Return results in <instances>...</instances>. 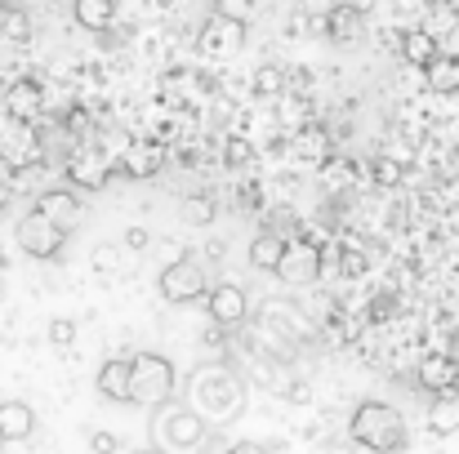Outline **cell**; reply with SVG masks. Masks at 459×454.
Listing matches in <instances>:
<instances>
[{
  "label": "cell",
  "instance_id": "obj_4",
  "mask_svg": "<svg viewBox=\"0 0 459 454\" xmlns=\"http://www.w3.org/2000/svg\"><path fill=\"white\" fill-rule=\"evenodd\" d=\"M156 290H160V299H165V303H174V307L205 299V295H210V281H205V263H196L192 254L174 259V263H169V268L160 272Z\"/></svg>",
  "mask_w": 459,
  "mask_h": 454
},
{
  "label": "cell",
  "instance_id": "obj_1",
  "mask_svg": "<svg viewBox=\"0 0 459 454\" xmlns=\"http://www.w3.org/2000/svg\"><path fill=\"white\" fill-rule=\"evenodd\" d=\"M348 433H352L357 446H366L375 454H397L406 450V441H411L406 415L397 406H388V401H361L352 410V419H348Z\"/></svg>",
  "mask_w": 459,
  "mask_h": 454
},
{
  "label": "cell",
  "instance_id": "obj_8",
  "mask_svg": "<svg viewBox=\"0 0 459 454\" xmlns=\"http://www.w3.org/2000/svg\"><path fill=\"white\" fill-rule=\"evenodd\" d=\"M205 307H210V321L219 325V330H237L241 321H246V312H250V299H246V290L241 286H214L210 295H205Z\"/></svg>",
  "mask_w": 459,
  "mask_h": 454
},
{
  "label": "cell",
  "instance_id": "obj_5",
  "mask_svg": "<svg viewBox=\"0 0 459 454\" xmlns=\"http://www.w3.org/2000/svg\"><path fill=\"white\" fill-rule=\"evenodd\" d=\"M13 236H18V250H22L27 259H40V263L58 259V254H63V245H67V232H63V227H54V223H49V218H40V214L18 218Z\"/></svg>",
  "mask_w": 459,
  "mask_h": 454
},
{
  "label": "cell",
  "instance_id": "obj_19",
  "mask_svg": "<svg viewBox=\"0 0 459 454\" xmlns=\"http://www.w3.org/2000/svg\"><path fill=\"white\" fill-rule=\"evenodd\" d=\"M429 428H433L437 437L459 433V401L455 397H433V406H429Z\"/></svg>",
  "mask_w": 459,
  "mask_h": 454
},
{
  "label": "cell",
  "instance_id": "obj_14",
  "mask_svg": "<svg viewBox=\"0 0 459 454\" xmlns=\"http://www.w3.org/2000/svg\"><path fill=\"white\" fill-rule=\"evenodd\" d=\"M424 81H429L433 94H459V58L455 54H437L424 67Z\"/></svg>",
  "mask_w": 459,
  "mask_h": 454
},
{
  "label": "cell",
  "instance_id": "obj_10",
  "mask_svg": "<svg viewBox=\"0 0 459 454\" xmlns=\"http://www.w3.org/2000/svg\"><path fill=\"white\" fill-rule=\"evenodd\" d=\"M36 433V410L27 401H0V446L27 441Z\"/></svg>",
  "mask_w": 459,
  "mask_h": 454
},
{
  "label": "cell",
  "instance_id": "obj_29",
  "mask_svg": "<svg viewBox=\"0 0 459 454\" xmlns=\"http://www.w3.org/2000/svg\"><path fill=\"white\" fill-rule=\"evenodd\" d=\"M246 160H250V143L246 139H232L228 143V165H246Z\"/></svg>",
  "mask_w": 459,
  "mask_h": 454
},
{
  "label": "cell",
  "instance_id": "obj_7",
  "mask_svg": "<svg viewBox=\"0 0 459 454\" xmlns=\"http://www.w3.org/2000/svg\"><path fill=\"white\" fill-rule=\"evenodd\" d=\"M31 214L49 218V223H54V227H63V232H72V227L81 223L85 205H81V196H76L72 187H45V192L36 196V210H31Z\"/></svg>",
  "mask_w": 459,
  "mask_h": 454
},
{
  "label": "cell",
  "instance_id": "obj_15",
  "mask_svg": "<svg viewBox=\"0 0 459 454\" xmlns=\"http://www.w3.org/2000/svg\"><path fill=\"white\" fill-rule=\"evenodd\" d=\"M76 22L85 27V31H108L112 22H117V4L112 0H76Z\"/></svg>",
  "mask_w": 459,
  "mask_h": 454
},
{
  "label": "cell",
  "instance_id": "obj_2",
  "mask_svg": "<svg viewBox=\"0 0 459 454\" xmlns=\"http://www.w3.org/2000/svg\"><path fill=\"white\" fill-rule=\"evenodd\" d=\"M174 383H178V374H174V361L169 356H160V352L130 356V406H148V410L169 406Z\"/></svg>",
  "mask_w": 459,
  "mask_h": 454
},
{
  "label": "cell",
  "instance_id": "obj_30",
  "mask_svg": "<svg viewBox=\"0 0 459 454\" xmlns=\"http://www.w3.org/2000/svg\"><path fill=\"white\" fill-rule=\"evenodd\" d=\"M4 22H9V36H13V40H27V31H31V27H27V18H18V13H9Z\"/></svg>",
  "mask_w": 459,
  "mask_h": 454
},
{
  "label": "cell",
  "instance_id": "obj_33",
  "mask_svg": "<svg viewBox=\"0 0 459 454\" xmlns=\"http://www.w3.org/2000/svg\"><path fill=\"white\" fill-rule=\"evenodd\" d=\"M134 454H165V450H156V446H152V450H134Z\"/></svg>",
  "mask_w": 459,
  "mask_h": 454
},
{
  "label": "cell",
  "instance_id": "obj_25",
  "mask_svg": "<svg viewBox=\"0 0 459 454\" xmlns=\"http://www.w3.org/2000/svg\"><path fill=\"white\" fill-rule=\"evenodd\" d=\"M94 268H99V272H117V268H121V250H117V245H99V250H94Z\"/></svg>",
  "mask_w": 459,
  "mask_h": 454
},
{
  "label": "cell",
  "instance_id": "obj_21",
  "mask_svg": "<svg viewBox=\"0 0 459 454\" xmlns=\"http://www.w3.org/2000/svg\"><path fill=\"white\" fill-rule=\"evenodd\" d=\"M156 169H160V148L156 143H143V148L130 156V174L134 178H152Z\"/></svg>",
  "mask_w": 459,
  "mask_h": 454
},
{
  "label": "cell",
  "instance_id": "obj_17",
  "mask_svg": "<svg viewBox=\"0 0 459 454\" xmlns=\"http://www.w3.org/2000/svg\"><path fill=\"white\" fill-rule=\"evenodd\" d=\"M281 250H286V241H281L277 232H259V236L250 241V268H259V272H277Z\"/></svg>",
  "mask_w": 459,
  "mask_h": 454
},
{
  "label": "cell",
  "instance_id": "obj_34",
  "mask_svg": "<svg viewBox=\"0 0 459 454\" xmlns=\"http://www.w3.org/2000/svg\"><path fill=\"white\" fill-rule=\"evenodd\" d=\"M0 268H4V250H0Z\"/></svg>",
  "mask_w": 459,
  "mask_h": 454
},
{
  "label": "cell",
  "instance_id": "obj_24",
  "mask_svg": "<svg viewBox=\"0 0 459 454\" xmlns=\"http://www.w3.org/2000/svg\"><path fill=\"white\" fill-rule=\"evenodd\" d=\"M370 174H375V183H384V187H393V183L402 178V165H397L393 156H375V165H370Z\"/></svg>",
  "mask_w": 459,
  "mask_h": 454
},
{
  "label": "cell",
  "instance_id": "obj_32",
  "mask_svg": "<svg viewBox=\"0 0 459 454\" xmlns=\"http://www.w3.org/2000/svg\"><path fill=\"white\" fill-rule=\"evenodd\" d=\"M277 85H281L277 67H264V76H259V90H277Z\"/></svg>",
  "mask_w": 459,
  "mask_h": 454
},
{
  "label": "cell",
  "instance_id": "obj_12",
  "mask_svg": "<svg viewBox=\"0 0 459 454\" xmlns=\"http://www.w3.org/2000/svg\"><path fill=\"white\" fill-rule=\"evenodd\" d=\"M99 392L117 406H130V361L126 356H112L99 365Z\"/></svg>",
  "mask_w": 459,
  "mask_h": 454
},
{
  "label": "cell",
  "instance_id": "obj_22",
  "mask_svg": "<svg viewBox=\"0 0 459 454\" xmlns=\"http://www.w3.org/2000/svg\"><path fill=\"white\" fill-rule=\"evenodd\" d=\"M183 218H187L192 227H205V223L214 218V201H210V196H187V201H183Z\"/></svg>",
  "mask_w": 459,
  "mask_h": 454
},
{
  "label": "cell",
  "instance_id": "obj_16",
  "mask_svg": "<svg viewBox=\"0 0 459 454\" xmlns=\"http://www.w3.org/2000/svg\"><path fill=\"white\" fill-rule=\"evenodd\" d=\"M437 54H442V49H437V40H433L429 31H420V27L402 31V58H406V63H415V67H429Z\"/></svg>",
  "mask_w": 459,
  "mask_h": 454
},
{
  "label": "cell",
  "instance_id": "obj_6",
  "mask_svg": "<svg viewBox=\"0 0 459 454\" xmlns=\"http://www.w3.org/2000/svg\"><path fill=\"white\" fill-rule=\"evenodd\" d=\"M277 277L286 286H312L321 277V250L312 241H290L281 250V263H277Z\"/></svg>",
  "mask_w": 459,
  "mask_h": 454
},
{
  "label": "cell",
  "instance_id": "obj_31",
  "mask_svg": "<svg viewBox=\"0 0 459 454\" xmlns=\"http://www.w3.org/2000/svg\"><path fill=\"white\" fill-rule=\"evenodd\" d=\"M223 454H268V446H259V441H237V446H228Z\"/></svg>",
  "mask_w": 459,
  "mask_h": 454
},
{
  "label": "cell",
  "instance_id": "obj_26",
  "mask_svg": "<svg viewBox=\"0 0 459 454\" xmlns=\"http://www.w3.org/2000/svg\"><path fill=\"white\" fill-rule=\"evenodd\" d=\"M90 450L94 454H121V437H117V433H94V437H90Z\"/></svg>",
  "mask_w": 459,
  "mask_h": 454
},
{
  "label": "cell",
  "instance_id": "obj_11",
  "mask_svg": "<svg viewBox=\"0 0 459 454\" xmlns=\"http://www.w3.org/2000/svg\"><path fill=\"white\" fill-rule=\"evenodd\" d=\"M361 22H366V9H357V4H334V9H325V31H330L334 45L361 40Z\"/></svg>",
  "mask_w": 459,
  "mask_h": 454
},
{
  "label": "cell",
  "instance_id": "obj_23",
  "mask_svg": "<svg viewBox=\"0 0 459 454\" xmlns=\"http://www.w3.org/2000/svg\"><path fill=\"white\" fill-rule=\"evenodd\" d=\"M45 338H49L54 347H72V343H76V321H72V316H54L49 330H45Z\"/></svg>",
  "mask_w": 459,
  "mask_h": 454
},
{
  "label": "cell",
  "instance_id": "obj_18",
  "mask_svg": "<svg viewBox=\"0 0 459 454\" xmlns=\"http://www.w3.org/2000/svg\"><path fill=\"white\" fill-rule=\"evenodd\" d=\"M40 99H45V94H40V81L27 76V81H13V85H9V99H4V103H9L13 116H31V112H40Z\"/></svg>",
  "mask_w": 459,
  "mask_h": 454
},
{
  "label": "cell",
  "instance_id": "obj_27",
  "mask_svg": "<svg viewBox=\"0 0 459 454\" xmlns=\"http://www.w3.org/2000/svg\"><path fill=\"white\" fill-rule=\"evenodd\" d=\"M339 272H343V277H361V272H366V259H361L357 250H348V254H339Z\"/></svg>",
  "mask_w": 459,
  "mask_h": 454
},
{
  "label": "cell",
  "instance_id": "obj_3",
  "mask_svg": "<svg viewBox=\"0 0 459 454\" xmlns=\"http://www.w3.org/2000/svg\"><path fill=\"white\" fill-rule=\"evenodd\" d=\"M152 433L160 437L156 450H201L205 446V419L187 406H156L152 410Z\"/></svg>",
  "mask_w": 459,
  "mask_h": 454
},
{
  "label": "cell",
  "instance_id": "obj_13",
  "mask_svg": "<svg viewBox=\"0 0 459 454\" xmlns=\"http://www.w3.org/2000/svg\"><path fill=\"white\" fill-rule=\"evenodd\" d=\"M67 178H72L81 192H99V187H108V160L94 156V151H81V156H72Z\"/></svg>",
  "mask_w": 459,
  "mask_h": 454
},
{
  "label": "cell",
  "instance_id": "obj_20",
  "mask_svg": "<svg viewBox=\"0 0 459 454\" xmlns=\"http://www.w3.org/2000/svg\"><path fill=\"white\" fill-rule=\"evenodd\" d=\"M455 22H459V9H455V4H433V9H429V22H424L420 31H429V36L437 40V36H442V31H451Z\"/></svg>",
  "mask_w": 459,
  "mask_h": 454
},
{
  "label": "cell",
  "instance_id": "obj_28",
  "mask_svg": "<svg viewBox=\"0 0 459 454\" xmlns=\"http://www.w3.org/2000/svg\"><path fill=\"white\" fill-rule=\"evenodd\" d=\"M152 236H148V227H126V236H121V245L126 250H143Z\"/></svg>",
  "mask_w": 459,
  "mask_h": 454
},
{
  "label": "cell",
  "instance_id": "obj_9",
  "mask_svg": "<svg viewBox=\"0 0 459 454\" xmlns=\"http://www.w3.org/2000/svg\"><path fill=\"white\" fill-rule=\"evenodd\" d=\"M415 379H420V388H424V392L451 397V392H455V379H459L455 356H446V352H433V356H424V361H420V370H415Z\"/></svg>",
  "mask_w": 459,
  "mask_h": 454
}]
</instances>
